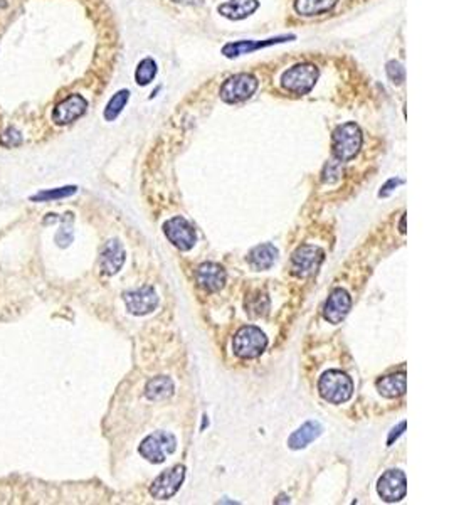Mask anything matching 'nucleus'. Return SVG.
Masks as SVG:
<instances>
[{
  "instance_id": "nucleus-1",
  "label": "nucleus",
  "mask_w": 449,
  "mask_h": 505,
  "mask_svg": "<svg viewBox=\"0 0 449 505\" xmlns=\"http://www.w3.org/2000/svg\"><path fill=\"white\" fill-rule=\"evenodd\" d=\"M362 144H364V135H362L360 127L353 122H347L335 128L331 135V149H334V157L339 162H348L357 157L360 152Z\"/></svg>"
},
{
  "instance_id": "nucleus-2",
  "label": "nucleus",
  "mask_w": 449,
  "mask_h": 505,
  "mask_svg": "<svg viewBox=\"0 0 449 505\" xmlns=\"http://www.w3.org/2000/svg\"><path fill=\"white\" fill-rule=\"evenodd\" d=\"M318 391L322 398L334 404L347 403L353 394V382L350 375L342 370H327L318 381Z\"/></svg>"
},
{
  "instance_id": "nucleus-3",
  "label": "nucleus",
  "mask_w": 449,
  "mask_h": 505,
  "mask_svg": "<svg viewBox=\"0 0 449 505\" xmlns=\"http://www.w3.org/2000/svg\"><path fill=\"white\" fill-rule=\"evenodd\" d=\"M320 71L312 63H301L283 73L282 86L293 94H308L317 85Z\"/></svg>"
},
{
  "instance_id": "nucleus-4",
  "label": "nucleus",
  "mask_w": 449,
  "mask_h": 505,
  "mask_svg": "<svg viewBox=\"0 0 449 505\" xmlns=\"http://www.w3.org/2000/svg\"><path fill=\"white\" fill-rule=\"evenodd\" d=\"M267 337L258 327L248 325L237 330L232 340V351L241 359H256L266 351Z\"/></svg>"
},
{
  "instance_id": "nucleus-5",
  "label": "nucleus",
  "mask_w": 449,
  "mask_h": 505,
  "mask_svg": "<svg viewBox=\"0 0 449 505\" xmlns=\"http://www.w3.org/2000/svg\"><path fill=\"white\" fill-rule=\"evenodd\" d=\"M175 450L177 439L168 431H157V433L148 435L138 448L140 455L150 463H163L167 455H172Z\"/></svg>"
},
{
  "instance_id": "nucleus-6",
  "label": "nucleus",
  "mask_w": 449,
  "mask_h": 505,
  "mask_svg": "<svg viewBox=\"0 0 449 505\" xmlns=\"http://www.w3.org/2000/svg\"><path fill=\"white\" fill-rule=\"evenodd\" d=\"M258 86L259 81L253 75H249V73H239V75L227 77V80L224 81V85L221 86V100L224 103H229V105L246 101L256 93Z\"/></svg>"
},
{
  "instance_id": "nucleus-7",
  "label": "nucleus",
  "mask_w": 449,
  "mask_h": 505,
  "mask_svg": "<svg viewBox=\"0 0 449 505\" xmlns=\"http://www.w3.org/2000/svg\"><path fill=\"white\" fill-rule=\"evenodd\" d=\"M323 260L325 253L322 248L313 244L300 246L291 256V273L298 278H308L320 270Z\"/></svg>"
},
{
  "instance_id": "nucleus-8",
  "label": "nucleus",
  "mask_w": 449,
  "mask_h": 505,
  "mask_svg": "<svg viewBox=\"0 0 449 505\" xmlns=\"http://www.w3.org/2000/svg\"><path fill=\"white\" fill-rule=\"evenodd\" d=\"M163 232H165L168 241H170L175 248H179L180 251H189V249H192L194 244H196V230H194L192 224L185 218H182V216L168 219V221L163 224Z\"/></svg>"
},
{
  "instance_id": "nucleus-9",
  "label": "nucleus",
  "mask_w": 449,
  "mask_h": 505,
  "mask_svg": "<svg viewBox=\"0 0 449 505\" xmlns=\"http://www.w3.org/2000/svg\"><path fill=\"white\" fill-rule=\"evenodd\" d=\"M185 478V467L184 465H175V467L165 470V472L158 475L155 478L152 487H150V494L153 495V499L158 500H167L179 492L180 485L184 483Z\"/></svg>"
},
{
  "instance_id": "nucleus-10",
  "label": "nucleus",
  "mask_w": 449,
  "mask_h": 505,
  "mask_svg": "<svg viewBox=\"0 0 449 505\" xmlns=\"http://www.w3.org/2000/svg\"><path fill=\"white\" fill-rule=\"evenodd\" d=\"M377 492L384 502L394 504L399 502L407 494V480L400 470H387L386 473L379 478Z\"/></svg>"
},
{
  "instance_id": "nucleus-11",
  "label": "nucleus",
  "mask_w": 449,
  "mask_h": 505,
  "mask_svg": "<svg viewBox=\"0 0 449 505\" xmlns=\"http://www.w3.org/2000/svg\"><path fill=\"white\" fill-rule=\"evenodd\" d=\"M127 310L132 315H146L153 312L158 305V295L152 287L138 288V290L127 292L123 295Z\"/></svg>"
},
{
  "instance_id": "nucleus-12",
  "label": "nucleus",
  "mask_w": 449,
  "mask_h": 505,
  "mask_svg": "<svg viewBox=\"0 0 449 505\" xmlns=\"http://www.w3.org/2000/svg\"><path fill=\"white\" fill-rule=\"evenodd\" d=\"M88 110V101L81 94H71L63 100L53 111V120L56 125H69L81 118Z\"/></svg>"
},
{
  "instance_id": "nucleus-13",
  "label": "nucleus",
  "mask_w": 449,
  "mask_h": 505,
  "mask_svg": "<svg viewBox=\"0 0 449 505\" xmlns=\"http://www.w3.org/2000/svg\"><path fill=\"white\" fill-rule=\"evenodd\" d=\"M350 306L352 299L350 295H348V292L343 290V288H335V290L330 293V297H328L325 310H323V317H325V320L334 323V325L342 323L348 312H350Z\"/></svg>"
},
{
  "instance_id": "nucleus-14",
  "label": "nucleus",
  "mask_w": 449,
  "mask_h": 505,
  "mask_svg": "<svg viewBox=\"0 0 449 505\" xmlns=\"http://www.w3.org/2000/svg\"><path fill=\"white\" fill-rule=\"evenodd\" d=\"M226 270L217 263H202L196 271L198 287L207 292H219L226 285Z\"/></svg>"
},
{
  "instance_id": "nucleus-15",
  "label": "nucleus",
  "mask_w": 449,
  "mask_h": 505,
  "mask_svg": "<svg viewBox=\"0 0 449 505\" xmlns=\"http://www.w3.org/2000/svg\"><path fill=\"white\" fill-rule=\"evenodd\" d=\"M125 256H127V254H125V248L118 239L108 241L101 251V258H99V265H101L103 273L110 276L118 273L125 263Z\"/></svg>"
},
{
  "instance_id": "nucleus-16",
  "label": "nucleus",
  "mask_w": 449,
  "mask_h": 505,
  "mask_svg": "<svg viewBox=\"0 0 449 505\" xmlns=\"http://www.w3.org/2000/svg\"><path fill=\"white\" fill-rule=\"evenodd\" d=\"M295 36H282V37H271L266 39V41H237V42H229L222 47V54L226 58H237V56L249 54L253 51L261 49V47H267L273 44H279V42L284 41H293Z\"/></svg>"
},
{
  "instance_id": "nucleus-17",
  "label": "nucleus",
  "mask_w": 449,
  "mask_h": 505,
  "mask_svg": "<svg viewBox=\"0 0 449 505\" xmlns=\"http://www.w3.org/2000/svg\"><path fill=\"white\" fill-rule=\"evenodd\" d=\"M323 433V426L318 421H306L301 425L291 437L288 438V447L291 450H301L306 448L310 443H313Z\"/></svg>"
},
{
  "instance_id": "nucleus-18",
  "label": "nucleus",
  "mask_w": 449,
  "mask_h": 505,
  "mask_svg": "<svg viewBox=\"0 0 449 505\" xmlns=\"http://www.w3.org/2000/svg\"><path fill=\"white\" fill-rule=\"evenodd\" d=\"M375 387H377L379 394H382L384 398L394 399L399 398V396L405 394V389H407V379H405V373H396L384 375V378L379 379L375 382Z\"/></svg>"
},
{
  "instance_id": "nucleus-19",
  "label": "nucleus",
  "mask_w": 449,
  "mask_h": 505,
  "mask_svg": "<svg viewBox=\"0 0 449 505\" xmlns=\"http://www.w3.org/2000/svg\"><path fill=\"white\" fill-rule=\"evenodd\" d=\"M259 7V0H229V2L219 6V14L227 17L231 20L246 19L256 12Z\"/></svg>"
},
{
  "instance_id": "nucleus-20",
  "label": "nucleus",
  "mask_w": 449,
  "mask_h": 505,
  "mask_svg": "<svg viewBox=\"0 0 449 505\" xmlns=\"http://www.w3.org/2000/svg\"><path fill=\"white\" fill-rule=\"evenodd\" d=\"M276 260H278V249H276L273 244L267 243L256 246V248L251 249V253H249L248 256L249 265L256 271L270 270L271 266L274 265Z\"/></svg>"
},
{
  "instance_id": "nucleus-21",
  "label": "nucleus",
  "mask_w": 449,
  "mask_h": 505,
  "mask_svg": "<svg viewBox=\"0 0 449 505\" xmlns=\"http://www.w3.org/2000/svg\"><path fill=\"white\" fill-rule=\"evenodd\" d=\"M339 2L340 0H295L293 7L301 17H315L331 12Z\"/></svg>"
},
{
  "instance_id": "nucleus-22",
  "label": "nucleus",
  "mask_w": 449,
  "mask_h": 505,
  "mask_svg": "<svg viewBox=\"0 0 449 505\" xmlns=\"http://www.w3.org/2000/svg\"><path fill=\"white\" fill-rule=\"evenodd\" d=\"M174 381L167 375H158V378L150 379L145 386V396L150 401H162L170 398L174 394Z\"/></svg>"
},
{
  "instance_id": "nucleus-23",
  "label": "nucleus",
  "mask_w": 449,
  "mask_h": 505,
  "mask_svg": "<svg viewBox=\"0 0 449 505\" xmlns=\"http://www.w3.org/2000/svg\"><path fill=\"white\" fill-rule=\"evenodd\" d=\"M129 100V92L128 89H120L118 93L113 94V98H111L110 101H108V105L105 108V120L106 122H113V120L118 118V115L122 113L123 108L127 106V103Z\"/></svg>"
},
{
  "instance_id": "nucleus-24",
  "label": "nucleus",
  "mask_w": 449,
  "mask_h": 505,
  "mask_svg": "<svg viewBox=\"0 0 449 505\" xmlns=\"http://www.w3.org/2000/svg\"><path fill=\"white\" fill-rule=\"evenodd\" d=\"M157 71H158V68H157V63H155V59H152V58L141 59L137 66L135 81L140 86L150 85L155 80V76H157Z\"/></svg>"
},
{
  "instance_id": "nucleus-25",
  "label": "nucleus",
  "mask_w": 449,
  "mask_h": 505,
  "mask_svg": "<svg viewBox=\"0 0 449 505\" xmlns=\"http://www.w3.org/2000/svg\"><path fill=\"white\" fill-rule=\"evenodd\" d=\"M77 191L76 185H68V187H59V189H51V191H42L36 194V196L31 197L34 202H46V201H54V199H64V197L72 196Z\"/></svg>"
},
{
  "instance_id": "nucleus-26",
  "label": "nucleus",
  "mask_w": 449,
  "mask_h": 505,
  "mask_svg": "<svg viewBox=\"0 0 449 505\" xmlns=\"http://www.w3.org/2000/svg\"><path fill=\"white\" fill-rule=\"evenodd\" d=\"M386 73L388 76V80L392 81L394 85H403L405 80V71L403 68V64L397 63V61H388L386 64Z\"/></svg>"
},
{
  "instance_id": "nucleus-27",
  "label": "nucleus",
  "mask_w": 449,
  "mask_h": 505,
  "mask_svg": "<svg viewBox=\"0 0 449 505\" xmlns=\"http://www.w3.org/2000/svg\"><path fill=\"white\" fill-rule=\"evenodd\" d=\"M0 144L4 146H17L23 144V135H20L15 128H7V130L0 135Z\"/></svg>"
},
{
  "instance_id": "nucleus-28",
  "label": "nucleus",
  "mask_w": 449,
  "mask_h": 505,
  "mask_svg": "<svg viewBox=\"0 0 449 505\" xmlns=\"http://www.w3.org/2000/svg\"><path fill=\"white\" fill-rule=\"evenodd\" d=\"M340 163L335 158V162H328V166L325 168V172H323V182H335V180L340 179V175H342V170H340Z\"/></svg>"
},
{
  "instance_id": "nucleus-29",
  "label": "nucleus",
  "mask_w": 449,
  "mask_h": 505,
  "mask_svg": "<svg viewBox=\"0 0 449 505\" xmlns=\"http://www.w3.org/2000/svg\"><path fill=\"white\" fill-rule=\"evenodd\" d=\"M56 243H58L61 248H66V246H69L72 243V230H71V224H64V226L61 227V230L58 231V235H56Z\"/></svg>"
},
{
  "instance_id": "nucleus-30",
  "label": "nucleus",
  "mask_w": 449,
  "mask_h": 505,
  "mask_svg": "<svg viewBox=\"0 0 449 505\" xmlns=\"http://www.w3.org/2000/svg\"><path fill=\"white\" fill-rule=\"evenodd\" d=\"M266 299H267L266 295H258V297H254L256 304H254V305L253 304H246V306H248V308L251 310L253 315H258V317H259V315H266L267 308H270V306H263L261 305V301L266 300Z\"/></svg>"
},
{
  "instance_id": "nucleus-31",
  "label": "nucleus",
  "mask_w": 449,
  "mask_h": 505,
  "mask_svg": "<svg viewBox=\"0 0 449 505\" xmlns=\"http://www.w3.org/2000/svg\"><path fill=\"white\" fill-rule=\"evenodd\" d=\"M400 184H404L403 179H391V180H387L386 185H384V187H382V191L379 192V196H381V197H387L388 194L394 191L397 185H400Z\"/></svg>"
},
{
  "instance_id": "nucleus-32",
  "label": "nucleus",
  "mask_w": 449,
  "mask_h": 505,
  "mask_svg": "<svg viewBox=\"0 0 449 505\" xmlns=\"http://www.w3.org/2000/svg\"><path fill=\"white\" fill-rule=\"evenodd\" d=\"M404 430H405V421H403V423H400L399 426H397V428L392 430V433L388 435V439H387V444H388V447H391V444L394 443V439H397V438L400 437V435L404 433Z\"/></svg>"
},
{
  "instance_id": "nucleus-33",
  "label": "nucleus",
  "mask_w": 449,
  "mask_h": 505,
  "mask_svg": "<svg viewBox=\"0 0 449 505\" xmlns=\"http://www.w3.org/2000/svg\"><path fill=\"white\" fill-rule=\"evenodd\" d=\"M172 2L180 4V6H201L204 4V0H172Z\"/></svg>"
},
{
  "instance_id": "nucleus-34",
  "label": "nucleus",
  "mask_w": 449,
  "mask_h": 505,
  "mask_svg": "<svg viewBox=\"0 0 449 505\" xmlns=\"http://www.w3.org/2000/svg\"><path fill=\"white\" fill-rule=\"evenodd\" d=\"M400 232L405 235V214H403V218H400Z\"/></svg>"
}]
</instances>
